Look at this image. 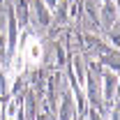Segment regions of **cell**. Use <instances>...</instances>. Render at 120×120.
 <instances>
[{
  "instance_id": "6da1fadb",
  "label": "cell",
  "mask_w": 120,
  "mask_h": 120,
  "mask_svg": "<svg viewBox=\"0 0 120 120\" xmlns=\"http://www.w3.org/2000/svg\"><path fill=\"white\" fill-rule=\"evenodd\" d=\"M23 60L28 62V65H37L39 60H42V44L37 42V39H28L26 46H23V51H19Z\"/></svg>"
},
{
  "instance_id": "7a4b0ae2",
  "label": "cell",
  "mask_w": 120,
  "mask_h": 120,
  "mask_svg": "<svg viewBox=\"0 0 120 120\" xmlns=\"http://www.w3.org/2000/svg\"><path fill=\"white\" fill-rule=\"evenodd\" d=\"M116 88H118V76L109 72V74L104 76V97L109 99V102L113 99V95H116Z\"/></svg>"
},
{
  "instance_id": "3957f363",
  "label": "cell",
  "mask_w": 120,
  "mask_h": 120,
  "mask_svg": "<svg viewBox=\"0 0 120 120\" xmlns=\"http://www.w3.org/2000/svg\"><path fill=\"white\" fill-rule=\"evenodd\" d=\"M46 5H49V7H56V5H58V0H46Z\"/></svg>"
},
{
  "instance_id": "277c9868",
  "label": "cell",
  "mask_w": 120,
  "mask_h": 120,
  "mask_svg": "<svg viewBox=\"0 0 120 120\" xmlns=\"http://www.w3.org/2000/svg\"><path fill=\"white\" fill-rule=\"evenodd\" d=\"M111 120H118V109H113V113H111Z\"/></svg>"
},
{
  "instance_id": "5b68a950",
  "label": "cell",
  "mask_w": 120,
  "mask_h": 120,
  "mask_svg": "<svg viewBox=\"0 0 120 120\" xmlns=\"http://www.w3.org/2000/svg\"><path fill=\"white\" fill-rule=\"evenodd\" d=\"M7 120H16V118H7Z\"/></svg>"
},
{
  "instance_id": "8992f818",
  "label": "cell",
  "mask_w": 120,
  "mask_h": 120,
  "mask_svg": "<svg viewBox=\"0 0 120 120\" xmlns=\"http://www.w3.org/2000/svg\"><path fill=\"white\" fill-rule=\"evenodd\" d=\"M74 120H76V118H74Z\"/></svg>"
}]
</instances>
